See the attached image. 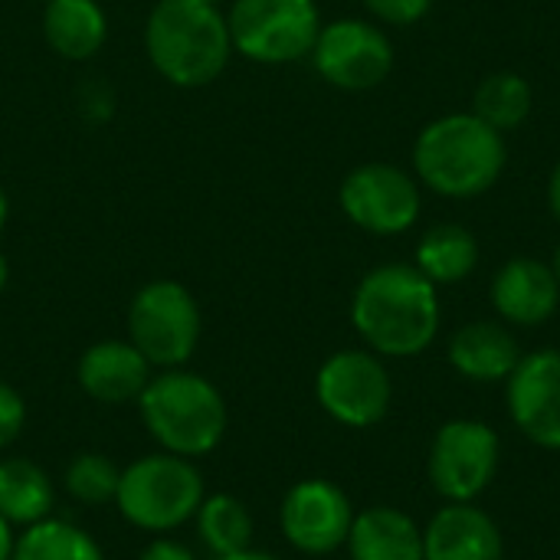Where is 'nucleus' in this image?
Returning <instances> with one entry per match:
<instances>
[{
  "instance_id": "nucleus-22",
  "label": "nucleus",
  "mask_w": 560,
  "mask_h": 560,
  "mask_svg": "<svg viewBox=\"0 0 560 560\" xmlns=\"http://www.w3.org/2000/svg\"><path fill=\"white\" fill-rule=\"evenodd\" d=\"M535 108V89L522 72L502 69L486 75L476 92H472V115H479L486 125H492L495 131L509 135L515 128H522L528 121Z\"/></svg>"
},
{
  "instance_id": "nucleus-7",
  "label": "nucleus",
  "mask_w": 560,
  "mask_h": 560,
  "mask_svg": "<svg viewBox=\"0 0 560 560\" xmlns=\"http://www.w3.org/2000/svg\"><path fill=\"white\" fill-rule=\"evenodd\" d=\"M128 341L151 368H184L200 341V305L190 289L174 279L141 285L128 305Z\"/></svg>"
},
{
  "instance_id": "nucleus-21",
  "label": "nucleus",
  "mask_w": 560,
  "mask_h": 560,
  "mask_svg": "<svg viewBox=\"0 0 560 560\" xmlns=\"http://www.w3.org/2000/svg\"><path fill=\"white\" fill-rule=\"evenodd\" d=\"M52 479L33 459H0V515L10 525L30 528L52 515Z\"/></svg>"
},
{
  "instance_id": "nucleus-19",
  "label": "nucleus",
  "mask_w": 560,
  "mask_h": 560,
  "mask_svg": "<svg viewBox=\"0 0 560 560\" xmlns=\"http://www.w3.org/2000/svg\"><path fill=\"white\" fill-rule=\"evenodd\" d=\"M348 551L351 560H423V535L397 509H368L354 515Z\"/></svg>"
},
{
  "instance_id": "nucleus-15",
  "label": "nucleus",
  "mask_w": 560,
  "mask_h": 560,
  "mask_svg": "<svg viewBox=\"0 0 560 560\" xmlns=\"http://www.w3.org/2000/svg\"><path fill=\"white\" fill-rule=\"evenodd\" d=\"M151 371L154 368L131 341H98L85 348V354L79 358L75 377L92 400L105 407H118L144 394L148 381L154 377Z\"/></svg>"
},
{
  "instance_id": "nucleus-28",
  "label": "nucleus",
  "mask_w": 560,
  "mask_h": 560,
  "mask_svg": "<svg viewBox=\"0 0 560 560\" xmlns=\"http://www.w3.org/2000/svg\"><path fill=\"white\" fill-rule=\"evenodd\" d=\"M138 560H197V555L174 538H154Z\"/></svg>"
},
{
  "instance_id": "nucleus-35",
  "label": "nucleus",
  "mask_w": 560,
  "mask_h": 560,
  "mask_svg": "<svg viewBox=\"0 0 560 560\" xmlns=\"http://www.w3.org/2000/svg\"><path fill=\"white\" fill-rule=\"evenodd\" d=\"M207 3H217V7H220V3H223V0H207Z\"/></svg>"
},
{
  "instance_id": "nucleus-2",
  "label": "nucleus",
  "mask_w": 560,
  "mask_h": 560,
  "mask_svg": "<svg viewBox=\"0 0 560 560\" xmlns=\"http://www.w3.org/2000/svg\"><path fill=\"white\" fill-rule=\"evenodd\" d=\"M509 164L505 135L472 112H450L427 121L413 141V177L446 200L489 194Z\"/></svg>"
},
{
  "instance_id": "nucleus-31",
  "label": "nucleus",
  "mask_w": 560,
  "mask_h": 560,
  "mask_svg": "<svg viewBox=\"0 0 560 560\" xmlns=\"http://www.w3.org/2000/svg\"><path fill=\"white\" fill-rule=\"evenodd\" d=\"M217 560H279V558H272V555H266V551H253V548H246V551H236V555H226V558H217Z\"/></svg>"
},
{
  "instance_id": "nucleus-18",
  "label": "nucleus",
  "mask_w": 560,
  "mask_h": 560,
  "mask_svg": "<svg viewBox=\"0 0 560 560\" xmlns=\"http://www.w3.org/2000/svg\"><path fill=\"white\" fill-rule=\"evenodd\" d=\"M43 36L62 59H92L108 39V16L98 0H46Z\"/></svg>"
},
{
  "instance_id": "nucleus-25",
  "label": "nucleus",
  "mask_w": 560,
  "mask_h": 560,
  "mask_svg": "<svg viewBox=\"0 0 560 560\" xmlns=\"http://www.w3.org/2000/svg\"><path fill=\"white\" fill-rule=\"evenodd\" d=\"M118 482H121V469L108 456H102V453H79L66 466V476H62L66 492L75 502H82V505L115 502Z\"/></svg>"
},
{
  "instance_id": "nucleus-10",
  "label": "nucleus",
  "mask_w": 560,
  "mask_h": 560,
  "mask_svg": "<svg viewBox=\"0 0 560 560\" xmlns=\"http://www.w3.org/2000/svg\"><path fill=\"white\" fill-rule=\"evenodd\" d=\"M390 374L371 351H338L315 377V397L345 427H374L390 407Z\"/></svg>"
},
{
  "instance_id": "nucleus-16",
  "label": "nucleus",
  "mask_w": 560,
  "mask_h": 560,
  "mask_svg": "<svg viewBox=\"0 0 560 560\" xmlns=\"http://www.w3.org/2000/svg\"><path fill=\"white\" fill-rule=\"evenodd\" d=\"M423 560H502V535L482 509L453 502L423 532Z\"/></svg>"
},
{
  "instance_id": "nucleus-9",
  "label": "nucleus",
  "mask_w": 560,
  "mask_h": 560,
  "mask_svg": "<svg viewBox=\"0 0 560 560\" xmlns=\"http://www.w3.org/2000/svg\"><path fill=\"white\" fill-rule=\"evenodd\" d=\"M308 59L328 85L345 92H368L387 82L394 72V43L377 23L341 16L322 23Z\"/></svg>"
},
{
  "instance_id": "nucleus-29",
  "label": "nucleus",
  "mask_w": 560,
  "mask_h": 560,
  "mask_svg": "<svg viewBox=\"0 0 560 560\" xmlns=\"http://www.w3.org/2000/svg\"><path fill=\"white\" fill-rule=\"evenodd\" d=\"M548 207H551L555 220H558V223H560V161H558V164H555L551 177H548Z\"/></svg>"
},
{
  "instance_id": "nucleus-3",
  "label": "nucleus",
  "mask_w": 560,
  "mask_h": 560,
  "mask_svg": "<svg viewBox=\"0 0 560 560\" xmlns=\"http://www.w3.org/2000/svg\"><path fill=\"white\" fill-rule=\"evenodd\" d=\"M144 52L177 89L210 85L233 56L226 13L207 0H158L144 23Z\"/></svg>"
},
{
  "instance_id": "nucleus-20",
  "label": "nucleus",
  "mask_w": 560,
  "mask_h": 560,
  "mask_svg": "<svg viewBox=\"0 0 560 560\" xmlns=\"http://www.w3.org/2000/svg\"><path fill=\"white\" fill-rule=\"evenodd\" d=\"M413 266L433 282V285H453L476 272L479 266V240L472 230L459 223H436L430 226L420 243Z\"/></svg>"
},
{
  "instance_id": "nucleus-14",
  "label": "nucleus",
  "mask_w": 560,
  "mask_h": 560,
  "mask_svg": "<svg viewBox=\"0 0 560 560\" xmlns=\"http://www.w3.org/2000/svg\"><path fill=\"white\" fill-rule=\"evenodd\" d=\"M492 305L509 325H545L560 305V289L551 266L532 256L509 259L492 279Z\"/></svg>"
},
{
  "instance_id": "nucleus-8",
  "label": "nucleus",
  "mask_w": 560,
  "mask_h": 560,
  "mask_svg": "<svg viewBox=\"0 0 560 560\" xmlns=\"http://www.w3.org/2000/svg\"><path fill=\"white\" fill-rule=\"evenodd\" d=\"M345 217L371 236L407 233L423 210L420 180L387 161H371L354 167L338 190Z\"/></svg>"
},
{
  "instance_id": "nucleus-13",
  "label": "nucleus",
  "mask_w": 560,
  "mask_h": 560,
  "mask_svg": "<svg viewBox=\"0 0 560 560\" xmlns=\"http://www.w3.org/2000/svg\"><path fill=\"white\" fill-rule=\"evenodd\" d=\"M509 413L538 446L560 450V351H535L509 377Z\"/></svg>"
},
{
  "instance_id": "nucleus-30",
  "label": "nucleus",
  "mask_w": 560,
  "mask_h": 560,
  "mask_svg": "<svg viewBox=\"0 0 560 560\" xmlns=\"http://www.w3.org/2000/svg\"><path fill=\"white\" fill-rule=\"evenodd\" d=\"M13 525L0 515V560H10V555H13Z\"/></svg>"
},
{
  "instance_id": "nucleus-4",
  "label": "nucleus",
  "mask_w": 560,
  "mask_h": 560,
  "mask_svg": "<svg viewBox=\"0 0 560 560\" xmlns=\"http://www.w3.org/2000/svg\"><path fill=\"white\" fill-rule=\"evenodd\" d=\"M141 423L151 440L174 456L197 459L220 446L226 433L223 394L200 374L171 368L148 381L138 397Z\"/></svg>"
},
{
  "instance_id": "nucleus-34",
  "label": "nucleus",
  "mask_w": 560,
  "mask_h": 560,
  "mask_svg": "<svg viewBox=\"0 0 560 560\" xmlns=\"http://www.w3.org/2000/svg\"><path fill=\"white\" fill-rule=\"evenodd\" d=\"M548 266H551V272H555V279H558V289H560V243L555 246V256H551V262H548Z\"/></svg>"
},
{
  "instance_id": "nucleus-6",
  "label": "nucleus",
  "mask_w": 560,
  "mask_h": 560,
  "mask_svg": "<svg viewBox=\"0 0 560 560\" xmlns=\"http://www.w3.org/2000/svg\"><path fill=\"white\" fill-rule=\"evenodd\" d=\"M233 52L262 66H285L312 56L322 33L315 0H233L226 13Z\"/></svg>"
},
{
  "instance_id": "nucleus-17",
  "label": "nucleus",
  "mask_w": 560,
  "mask_h": 560,
  "mask_svg": "<svg viewBox=\"0 0 560 560\" xmlns=\"http://www.w3.org/2000/svg\"><path fill=\"white\" fill-rule=\"evenodd\" d=\"M518 361L515 335L495 322H469L450 341V364L469 381H509Z\"/></svg>"
},
{
  "instance_id": "nucleus-5",
  "label": "nucleus",
  "mask_w": 560,
  "mask_h": 560,
  "mask_svg": "<svg viewBox=\"0 0 560 560\" xmlns=\"http://www.w3.org/2000/svg\"><path fill=\"white\" fill-rule=\"evenodd\" d=\"M203 476L174 453H151L121 469L115 505L121 518L141 532H174L187 525L203 502Z\"/></svg>"
},
{
  "instance_id": "nucleus-1",
  "label": "nucleus",
  "mask_w": 560,
  "mask_h": 560,
  "mask_svg": "<svg viewBox=\"0 0 560 560\" xmlns=\"http://www.w3.org/2000/svg\"><path fill=\"white\" fill-rule=\"evenodd\" d=\"M351 322L374 354L413 358L423 354L440 331L436 285L407 262L371 269L351 299Z\"/></svg>"
},
{
  "instance_id": "nucleus-26",
  "label": "nucleus",
  "mask_w": 560,
  "mask_h": 560,
  "mask_svg": "<svg viewBox=\"0 0 560 560\" xmlns=\"http://www.w3.org/2000/svg\"><path fill=\"white\" fill-rule=\"evenodd\" d=\"M364 7H368V13L377 23L413 26V23H420L433 10V0H364Z\"/></svg>"
},
{
  "instance_id": "nucleus-33",
  "label": "nucleus",
  "mask_w": 560,
  "mask_h": 560,
  "mask_svg": "<svg viewBox=\"0 0 560 560\" xmlns=\"http://www.w3.org/2000/svg\"><path fill=\"white\" fill-rule=\"evenodd\" d=\"M7 279H10V262H7V256L0 253V292L7 289Z\"/></svg>"
},
{
  "instance_id": "nucleus-27",
  "label": "nucleus",
  "mask_w": 560,
  "mask_h": 560,
  "mask_svg": "<svg viewBox=\"0 0 560 560\" xmlns=\"http://www.w3.org/2000/svg\"><path fill=\"white\" fill-rule=\"evenodd\" d=\"M26 427V404L23 397L0 381V453L23 433Z\"/></svg>"
},
{
  "instance_id": "nucleus-11",
  "label": "nucleus",
  "mask_w": 560,
  "mask_h": 560,
  "mask_svg": "<svg viewBox=\"0 0 560 560\" xmlns=\"http://www.w3.org/2000/svg\"><path fill=\"white\" fill-rule=\"evenodd\" d=\"M499 469V436L492 427L476 420L446 423L430 453V479L450 502L479 499Z\"/></svg>"
},
{
  "instance_id": "nucleus-32",
  "label": "nucleus",
  "mask_w": 560,
  "mask_h": 560,
  "mask_svg": "<svg viewBox=\"0 0 560 560\" xmlns=\"http://www.w3.org/2000/svg\"><path fill=\"white\" fill-rule=\"evenodd\" d=\"M7 217H10V200H7V190L0 187V230L7 226Z\"/></svg>"
},
{
  "instance_id": "nucleus-24",
  "label": "nucleus",
  "mask_w": 560,
  "mask_h": 560,
  "mask_svg": "<svg viewBox=\"0 0 560 560\" xmlns=\"http://www.w3.org/2000/svg\"><path fill=\"white\" fill-rule=\"evenodd\" d=\"M197 535L203 541V548L213 555V558H226V555H236V551H246L253 545V518H249V509L233 499V495H210L200 502L197 515Z\"/></svg>"
},
{
  "instance_id": "nucleus-23",
  "label": "nucleus",
  "mask_w": 560,
  "mask_h": 560,
  "mask_svg": "<svg viewBox=\"0 0 560 560\" xmlns=\"http://www.w3.org/2000/svg\"><path fill=\"white\" fill-rule=\"evenodd\" d=\"M10 560H105L98 541L72 522L43 518L13 541Z\"/></svg>"
},
{
  "instance_id": "nucleus-12",
  "label": "nucleus",
  "mask_w": 560,
  "mask_h": 560,
  "mask_svg": "<svg viewBox=\"0 0 560 560\" xmlns=\"http://www.w3.org/2000/svg\"><path fill=\"white\" fill-rule=\"evenodd\" d=\"M282 535L302 555H331L348 545L354 509L328 479H305L289 489L279 512Z\"/></svg>"
}]
</instances>
